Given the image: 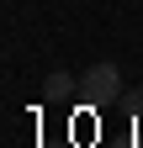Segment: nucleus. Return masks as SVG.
Returning a JSON list of instances; mask_svg holds the SVG:
<instances>
[{"label": "nucleus", "mask_w": 143, "mask_h": 148, "mask_svg": "<svg viewBox=\"0 0 143 148\" xmlns=\"http://www.w3.org/2000/svg\"><path fill=\"white\" fill-rule=\"evenodd\" d=\"M127 106H133V116H143V95H127Z\"/></svg>", "instance_id": "7ed1b4c3"}, {"label": "nucleus", "mask_w": 143, "mask_h": 148, "mask_svg": "<svg viewBox=\"0 0 143 148\" xmlns=\"http://www.w3.org/2000/svg\"><path fill=\"white\" fill-rule=\"evenodd\" d=\"M43 95H48L53 106H64V101H74V95H80V79H74V74H64V69H53L48 79H43Z\"/></svg>", "instance_id": "f03ea898"}, {"label": "nucleus", "mask_w": 143, "mask_h": 148, "mask_svg": "<svg viewBox=\"0 0 143 148\" xmlns=\"http://www.w3.org/2000/svg\"><path fill=\"white\" fill-rule=\"evenodd\" d=\"M80 95L90 101V106L117 101V95H122V69H117V64H90V69L80 74Z\"/></svg>", "instance_id": "f257e3e1"}]
</instances>
